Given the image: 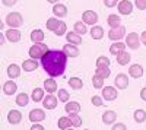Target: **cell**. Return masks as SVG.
I'll return each instance as SVG.
<instances>
[{"instance_id":"4","label":"cell","mask_w":146,"mask_h":130,"mask_svg":"<svg viewBox=\"0 0 146 130\" xmlns=\"http://www.w3.org/2000/svg\"><path fill=\"white\" fill-rule=\"evenodd\" d=\"M126 35V28L123 25H120L117 28H111L108 32V38L113 40V41H120Z\"/></svg>"},{"instance_id":"41","label":"cell","mask_w":146,"mask_h":130,"mask_svg":"<svg viewBox=\"0 0 146 130\" xmlns=\"http://www.w3.org/2000/svg\"><path fill=\"white\" fill-rule=\"evenodd\" d=\"M66 29H67V28H66V23H64V22H60V25H58V28L54 31V34L60 37V35H64V34H66Z\"/></svg>"},{"instance_id":"39","label":"cell","mask_w":146,"mask_h":130,"mask_svg":"<svg viewBox=\"0 0 146 130\" xmlns=\"http://www.w3.org/2000/svg\"><path fill=\"white\" fill-rule=\"evenodd\" d=\"M69 98H70V94L66 89H58V101L69 102Z\"/></svg>"},{"instance_id":"25","label":"cell","mask_w":146,"mask_h":130,"mask_svg":"<svg viewBox=\"0 0 146 130\" xmlns=\"http://www.w3.org/2000/svg\"><path fill=\"white\" fill-rule=\"evenodd\" d=\"M66 38H67V41H69L70 44H76V45H79V44L82 42V37H80L78 32H69V34L66 35Z\"/></svg>"},{"instance_id":"34","label":"cell","mask_w":146,"mask_h":130,"mask_svg":"<svg viewBox=\"0 0 146 130\" xmlns=\"http://www.w3.org/2000/svg\"><path fill=\"white\" fill-rule=\"evenodd\" d=\"M92 85H94V88H96V89H102V88H104V78H101V76H98V75H94V78H92Z\"/></svg>"},{"instance_id":"16","label":"cell","mask_w":146,"mask_h":130,"mask_svg":"<svg viewBox=\"0 0 146 130\" xmlns=\"http://www.w3.org/2000/svg\"><path fill=\"white\" fill-rule=\"evenodd\" d=\"M22 69L25 70V72H34V70L38 69V63H36V60H34V58H28V60H25L22 63Z\"/></svg>"},{"instance_id":"20","label":"cell","mask_w":146,"mask_h":130,"mask_svg":"<svg viewBox=\"0 0 146 130\" xmlns=\"http://www.w3.org/2000/svg\"><path fill=\"white\" fill-rule=\"evenodd\" d=\"M130 60H131V57H130V54H129L127 51H121L120 54H117V63H118L120 66L129 64Z\"/></svg>"},{"instance_id":"23","label":"cell","mask_w":146,"mask_h":130,"mask_svg":"<svg viewBox=\"0 0 146 130\" xmlns=\"http://www.w3.org/2000/svg\"><path fill=\"white\" fill-rule=\"evenodd\" d=\"M16 89H18V86H16V84L13 80H9V82H6V84L3 85V92L6 94V95H12V94H15Z\"/></svg>"},{"instance_id":"40","label":"cell","mask_w":146,"mask_h":130,"mask_svg":"<svg viewBox=\"0 0 146 130\" xmlns=\"http://www.w3.org/2000/svg\"><path fill=\"white\" fill-rule=\"evenodd\" d=\"M70 120H72V124L73 127H80L82 126V119L79 117V114H70Z\"/></svg>"},{"instance_id":"18","label":"cell","mask_w":146,"mask_h":130,"mask_svg":"<svg viewBox=\"0 0 146 130\" xmlns=\"http://www.w3.org/2000/svg\"><path fill=\"white\" fill-rule=\"evenodd\" d=\"M121 51H126V44L120 42V41H115V42H114L111 47H110V53H111V54H114V56L120 54Z\"/></svg>"},{"instance_id":"6","label":"cell","mask_w":146,"mask_h":130,"mask_svg":"<svg viewBox=\"0 0 146 130\" xmlns=\"http://www.w3.org/2000/svg\"><path fill=\"white\" fill-rule=\"evenodd\" d=\"M117 89L114 86H104L102 88V98L105 101H114L117 98Z\"/></svg>"},{"instance_id":"7","label":"cell","mask_w":146,"mask_h":130,"mask_svg":"<svg viewBox=\"0 0 146 130\" xmlns=\"http://www.w3.org/2000/svg\"><path fill=\"white\" fill-rule=\"evenodd\" d=\"M82 19L86 25H94V23L98 22V15H96V12H94V10H86V12H83Z\"/></svg>"},{"instance_id":"3","label":"cell","mask_w":146,"mask_h":130,"mask_svg":"<svg viewBox=\"0 0 146 130\" xmlns=\"http://www.w3.org/2000/svg\"><path fill=\"white\" fill-rule=\"evenodd\" d=\"M6 23L10 27V28H19L23 25V18L21 13H18V12H12V13H9L6 16Z\"/></svg>"},{"instance_id":"36","label":"cell","mask_w":146,"mask_h":130,"mask_svg":"<svg viewBox=\"0 0 146 130\" xmlns=\"http://www.w3.org/2000/svg\"><path fill=\"white\" fill-rule=\"evenodd\" d=\"M95 75H98L104 79H107L110 75H111V70H110V67H96V72Z\"/></svg>"},{"instance_id":"48","label":"cell","mask_w":146,"mask_h":130,"mask_svg":"<svg viewBox=\"0 0 146 130\" xmlns=\"http://www.w3.org/2000/svg\"><path fill=\"white\" fill-rule=\"evenodd\" d=\"M140 98H142L143 101H146V86L140 91Z\"/></svg>"},{"instance_id":"8","label":"cell","mask_w":146,"mask_h":130,"mask_svg":"<svg viewBox=\"0 0 146 130\" xmlns=\"http://www.w3.org/2000/svg\"><path fill=\"white\" fill-rule=\"evenodd\" d=\"M114 84H115V86H117L118 89H126V88L129 86V76L124 75V73L117 75L115 79H114Z\"/></svg>"},{"instance_id":"47","label":"cell","mask_w":146,"mask_h":130,"mask_svg":"<svg viewBox=\"0 0 146 130\" xmlns=\"http://www.w3.org/2000/svg\"><path fill=\"white\" fill-rule=\"evenodd\" d=\"M31 130H45V129H44V126H41V124H38V123H35V124L31 127Z\"/></svg>"},{"instance_id":"14","label":"cell","mask_w":146,"mask_h":130,"mask_svg":"<svg viewBox=\"0 0 146 130\" xmlns=\"http://www.w3.org/2000/svg\"><path fill=\"white\" fill-rule=\"evenodd\" d=\"M129 75L135 79H139L143 76V67L140 64H131L130 69H129Z\"/></svg>"},{"instance_id":"19","label":"cell","mask_w":146,"mask_h":130,"mask_svg":"<svg viewBox=\"0 0 146 130\" xmlns=\"http://www.w3.org/2000/svg\"><path fill=\"white\" fill-rule=\"evenodd\" d=\"M53 13H54L56 16H58V18H64V16L67 15V7H66L64 5H62V3L54 5V7H53Z\"/></svg>"},{"instance_id":"24","label":"cell","mask_w":146,"mask_h":130,"mask_svg":"<svg viewBox=\"0 0 146 130\" xmlns=\"http://www.w3.org/2000/svg\"><path fill=\"white\" fill-rule=\"evenodd\" d=\"M91 37L94 40H101L104 37V29L101 27H98V25H94L92 29H91Z\"/></svg>"},{"instance_id":"9","label":"cell","mask_w":146,"mask_h":130,"mask_svg":"<svg viewBox=\"0 0 146 130\" xmlns=\"http://www.w3.org/2000/svg\"><path fill=\"white\" fill-rule=\"evenodd\" d=\"M45 119V113H44V110H41V108H35V110H32L31 113H29V120L32 121V123H40V121H42Z\"/></svg>"},{"instance_id":"46","label":"cell","mask_w":146,"mask_h":130,"mask_svg":"<svg viewBox=\"0 0 146 130\" xmlns=\"http://www.w3.org/2000/svg\"><path fill=\"white\" fill-rule=\"evenodd\" d=\"M2 2L5 6H13V5H16L18 0H2Z\"/></svg>"},{"instance_id":"13","label":"cell","mask_w":146,"mask_h":130,"mask_svg":"<svg viewBox=\"0 0 146 130\" xmlns=\"http://www.w3.org/2000/svg\"><path fill=\"white\" fill-rule=\"evenodd\" d=\"M5 35H6V38H7L10 42H18V41L21 40V32H19L16 28H10L9 31L5 32Z\"/></svg>"},{"instance_id":"10","label":"cell","mask_w":146,"mask_h":130,"mask_svg":"<svg viewBox=\"0 0 146 130\" xmlns=\"http://www.w3.org/2000/svg\"><path fill=\"white\" fill-rule=\"evenodd\" d=\"M118 12L121 15H130L133 12V5L129 0H123V2L118 3Z\"/></svg>"},{"instance_id":"35","label":"cell","mask_w":146,"mask_h":130,"mask_svg":"<svg viewBox=\"0 0 146 130\" xmlns=\"http://www.w3.org/2000/svg\"><path fill=\"white\" fill-rule=\"evenodd\" d=\"M75 32H78L79 35L86 34V32H88L86 23H85V22H76V23H75Z\"/></svg>"},{"instance_id":"33","label":"cell","mask_w":146,"mask_h":130,"mask_svg":"<svg viewBox=\"0 0 146 130\" xmlns=\"http://www.w3.org/2000/svg\"><path fill=\"white\" fill-rule=\"evenodd\" d=\"M107 23L111 28H117V27H120V23H121V21H120V16H117V15H110L108 16V19H107Z\"/></svg>"},{"instance_id":"28","label":"cell","mask_w":146,"mask_h":130,"mask_svg":"<svg viewBox=\"0 0 146 130\" xmlns=\"http://www.w3.org/2000/svg\"><path fill=\"white\" fill-rule=\"evenodd\" d=\"M44 32L41 31V29H35V31H32L31 32V40L34 41V44L35 42H42L44 41Z\"/></svg>"},{"instance_id":"26","label":"cell","mask_w":146,"mask_h":130,"mask_svg":"<svg viewBox=\"0 0 146 130\" xmlns=\"http://www.w3.org/2000/svg\"><path fill=\"white\" fill-rule=\"evenodd\" d=\"M44 89L48 92V94H53L57 91V84L53 80V79H45L44 80Z\"/></svg>"},{"instance_id":"5","label":"cell","mask_w":146,"mask_h":130,"mask_svg":"<svg viewBox=\"0 0 146 130\" xmlns=\"http://www.w3.org/2000/svg\"><path fill=\"white\" fill-rule=\"evenodd\" d=\"M126 45L130 47L131 50H137L139 45H140V38L136 32H130L127 37H126Z\"/></svg>"},{"instance_id":"49","label":"cell","mask_w":146,"mask_h":130,"mask_svg":"<svg viewBox=\"0 0 146 130\" xmlns=\"http://www.w3.org/2000/svg\"><path fill=\"white\" fill-rule=\"evenodd\" d=\"M140 41L146 45V31H143V32H142V35H140Z\"/></svg>"},{"instance_id":"51","label":"cell","mask_w":146,"mask_h":130,"mask_svg":"<svg viewBox=\"0 0 146 130\" xmlns=\"http://www.w3.org/2000/svg\"><path fill=\"white\" fill-rule=\"evenodd\" d=\"M67 130H73V129H67Z\"/></svg>"},{"instance_id":"21","label":"cell","mask_w":146,"mask_h":130,"mask_svg":"<svg viewBox=\"0 0 146 130\" xmlns=\"http://www.w3.org/2000/svg\"><path fill=\"white\" fill-rule=\"evenodd\" d=\"M117 120V114L114 111H105L102 114V121L104 124H113Z\"/></svg>"},{"instance_id":"44","label":"cell","mask_w":146,"mask_h":130,"mask_svg":"<svg viewBox=\"0 0 146 130\" xmlns=\"http://www.w3.org/2000/svg\"><path fill=\"white\" fill-rule=\"evenodd\" d=\"M117 2L118 0H104V5L107 7H114V6H117Z\"/></svg>"},{"instance_id":"52","label":"cell","mask_w":146,"mask_h":130,"mask_svg":"<svg viewBox=\"0 0 146 130\" xmlns=\"http://www.w3.org/2000/svg\"><path fill=\"white\" fill-rule=\"evenodd\" d=\"M85 130H89V129H85Z\"/></svg>"},{"instance_id":"37","label":"cell","mask_w":146,"mask_h":130,"mask_svg":"<svg viewBox=\"0 0 146 130\" xmlns=\"http://www.w3.org/2000/svg\"><path fill=\"white\" fill-rule=\"evenodd\" d=\"M110 66V58L105 56H100L96 58V67H108Z\"/></svg>"},{"instance_id":"43","label":"cell","mask_w":146,"mask_h":130,"mask_svg":"<svg viewBox=\"0 0 146 130\" xmlns=\"http://www.w3.org/2000/svg\"><path fill=\"white\" fill-rule=\"evenodd\" d=\"M136 7L140 10H145L146 9V0H136Z\"/></svg>"},{"instance_id":"15","label":"cell","mask_w":146,"mask_h":130,"mask_svg":"<svg viewBox=\"0 0 146 130\" xmlns=\"http://www.w3.org/2000/svg\"><path fill=\"white\" fill-rule=\"evenodd\" d=\"M42 104H44V108L47 110H54L57 107V98L54 95H47L44 99H42Z\"/></svg>"},{"instance_id":"50","label":"cell","mask_w":146,"mask_h":130,"mask_svg":"<svg viewBox=\"0 0 146 130\" xmlns=\"http://www.w3.org/2000/svg\"><path fill=\"white\" fill-rule=\"evenodd\" d=\"M47 2H50V3H54V5H56V3L58 2V0H47Z\"/></svg>"},{"instance_id":"11","label":"cell","mask_w":146,"mask_h":130,"mask_svg":"<svg viewBox=\"0 0 146 130\" xmlns=\"http://www.w3.org/2000/svg\"><path fill=\"white\" fill-rule=\"evenodd\" d=\"M63 51L66 53L67 57H78V56H79V48L76 47V44L67 42V44L63 47Z\"/></svg>"},{"instance_id":"42","label":"cell","mask_w":146,"mask_h":130,"mask_svg":"<svg viewBox=\"0 0 146 130\" xmlns=\"http://www.w3.org/2000/svg\"><path fill=\"white\" fill-rule=\"evenodd\" d=\"M91 102L95 105V107H101V105H102V98L98 97V95H94L92 99H91Z\"/></svg>"},{"instance_id":"29","label":"cell","mask_w":146,"mask_h":130,"mask_svg":"<svg viewBox=\"0 0 146 130\" xmlns=\"http://www.w3.org/2000/svg\"><path fill=\"white\" fill-rule=\"evenodd\" d=\"M44 91L45 89H42V88H35L34 91H32V99L35 101V102H40V101H42L45 97H44Z\"/></svg>"},{"instance_id":"32","label":"cell","mask_w":146,"mask_h":130,"mask_svg":"<svg viewBox=\"0 0 146 130\" xmlns=\"http://www.w3.org/2000/svg\"><path fill=\"white\" fill-rule=\"evenodd\" d=\"M60 22L62 21H58L57 18H50V19H47V29H50V31H56L60 25Z\"/></svg>"},{"instance_id":"17","label":"cell","mask_w":146,"mask_h":130,"mask_svg":"<svg viewBox=\"0 0 146 130\" xmlns=\"http://www.w3.org/2000/svg\"><path fill=\"white\" fill-rule=\"evenodd\" d=\"M64 110H66V113H69V114H75V113L79 114V111H80V104L76 102V101H70V102L66 104Z\"/></svg>"},{"instance_id":"31","label":"cell","mask_w":146,"mask_h":130,"mask_svg":"<svg viewBox=\"0 0 146 130\" xmlns=\"http://www.w3.org/2000/svg\"><path fill=\"white\" fill-rule=\"evenodd\" d=\"M70 126H73L70 117H62V119H58V129L67 130V129H70Z\"/></svg>"},{"instance_id":"22","label":"cell","mask_w":146,"mask_h":130,"mask_svg":"<svg viewBox=\"0 0 146 130\" xmlns=\"http://www.w3.org/2000/svg\"><path fill=\"white\" fill-rule=\"evenodd\" d=\"M7 75H9L10 79L19 78V76H21V69H19V66H18V64H10V66L7 67Z\"/></svg>"},{"instance_id":"38","label":"cell","mask_w":146,"mask_h":130,"mask_svg":"<svg viewBox=\"0 0 146 130\" xmlns=\"http://www.w3.org/2000/svg\"><path fill=\"white\" fill-rule=\"evenodd\" d=\"M135 120H136L137 123H143V121L146 120V113H145V110H136V111H135Z\"/></svg>"},{"instance_id":"45","label":"cell","mask_w":146,"mask_h":130,"mask_svg":"<svg viewBox=\"0 0 146 130\" xmlns=\"http://www.w3.org/2000/svg\"><path fill=\"white\" fill-rule=\"evenodd\" d=\"M111 130H127V127H126V124H123V123H117V124L113 126Z\"/></svg>"},{"instance_id":"2","label":"cell","mask_w":146,"mask_h":130,"mask_svg":"<svg viewBox=\"0 0 146 130\" xmlns=\"http://www.w3.org/2000/svg\"><path fill=\"white\" fill-rule=\"evenodd\" d=\"M48 51H50V50H48V47H47L45 44H42V42H35L31 48H29V57L34 58V60H35V58H42Z\"/></svg>"},{"instance_id":"30","label":"cell","mask_w":146,"mask_h":130,"mask_svg":"<svg viewBox=\"0 0 146 130\" xmlns=\"http://www.w3.org/2000/svg\"><path fill=\"white\" fill-rule=\"evenodd\" d=\"M67 84L70 85L72 89H76V91H78V89H82V86H83V82H82V79H79V78H70Z\"/></svg>"},{"instance_id":"27","label":"cell","mask_w":146,"mask_h":130,"mask_svg":"<svg viewBox=\"0 0 146 130\" xmlns=\"http://www.w3.org/2000/svg\"><path fill=\"white\" fill-rule=\"evenodd\" d=\"M28 102H29V97H28V94H25V92L18 94V97H16V104L19 105V107H27Z\"/></svg>"},{"instance_id":"1","label":"cell","mask_w":146,"mask_h":130,"mask_svg":"<svg viewBox=\"0 0 146 130\" xmlns=\"http://www.w3.org/2000/svg\"><path fill=\"white\" fill-rule=\"evenodd\" d=\"M41 64L45 69V72L50 75L51 78L62 76L66 70L67 64V56L64 51L60 50H51L48 51L42 58H41Z\"/></svg>"},{"instance_id":"12","label":"cell","mask_w":146,"mask_h":130,"mask_svg":"<svg viewBox=\"0 0 146 130\" xmlns=\"http://www.w3.org/2000/svg\"><path fill=\"white\" fill-rule=\"evenodd\" d=\"M7 120H9L10 124H19L21 120H22V113L18 111V110H12V111H9V114H7Z\"/></svg>"}]
</instances>
